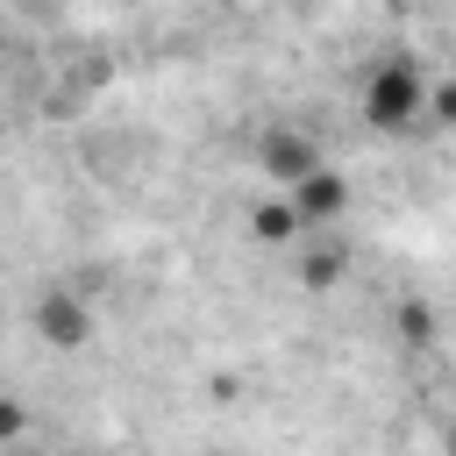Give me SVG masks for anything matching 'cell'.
Segmentation results:
<instances>
[{
  "mask_svg": "<svg viewBox=\"0 0 456 456\" xmlns=\"http://www.w3.org/2000/svg\"><path fill=\"white\" fill-rule=\"evenodd\" d=\"M449 456H456V435H449Z\"/></svg>",
  "mask_w": 456,
  "mask_h": 456,
  "instance_id": "cell-9",
  "label": "cell"
},
{
  "mask_svg": "<svg viewBox=\"0 0 456 456\" xmlns=\"http://www.w3.org/2000/svg\"><path fill=\"white\" fill-rule=\"evenodd\" d=\"M428 121H456V78H442V86L428 93Z\"/></svg>",
  "mask_w": 456,
  "mask_h": 456,
  "instance_id": "cell-8",
  "label": "cell"
},
{
  "mask_svg": "<svg viewBox=\"0 0 456 456\" xmlns=\"http://www.w3.org/2000/svg\"><path fill=\"white\" fill-rule=\"evenodd\" d=\"M428 71L413 64V57H378L370 71H363V93H356V114H363V128H378V135H399V128H413V121H428Z\"/></svg>",
  "mask_w": 456,
  "mask_h": 456,
  "instance_id": "cell-1",
  "label": "cell"
},
{
  "mask_svg": "<svg viewBox=\"0 0 456 456\" xmlns=\"http://www.w3.org/2000/svg\"><path fill=\"white\" fill-rule=\"evenodd\" d=\"M342 271H349V249H342V235H328V242L306 256V271H299V278H306V285H335Z\"/></svg>",
  "mask_w": 456,
  "mask_h": 456,
  "instance_id": "cell-6",
  "label": "cell"
},
{
  "mask_svg": "<svg viewBox=\"0 0 456 456\" xmlns=\"http://www.w3.org/2000/svg\"><path fill=\"white\" fill-rule=\"evenodd\" d=\"M249 228H256V242H299V235H306V214H299V200L285 192V200H264V207L249 214Z\"/></svg>",
  "mask_w": 456,
  "mask_h": 456,
  "instance_id": "cell-5",
  "label": "cell"
},
{
  "mask_svg": "<svg viewBox=\"0 0 456 456\" xmlns=\"http://www.w3.org/2000/svg\"><path fill=\"white\" fill-rule=\"evenodd\" d=\"M321 164H328V157H321V142H314L306 128H292V121H285V128H271V135L256 142V171H264L278 192H292V185H299V178H314Z\"/></svg>",
  "mask_w": 456,
  "mask_h": 456,
  "instance_id": "cell-2",
  "label": "cell"
},
{
  "mask_svg": "<svg viewBox=\"0 0 456 456\" xmlns=\"http://www.w3.org/2000/svg\"><path fill=\"white\" fill-rule=\"evenodd\" d=\"M36 328H43V342H57V349H78L86 335H93V314L78 306V292H43L36 299Z\"/></svg>",
  "mask_w": 456,
  "mask_h": 456,
  "instance_id": "cell-3",
  "label": "cell"
},
{
  "mask_svg": "<svg viewBox=\"0 0 456 456\" xmlns=\"http://www.w3.org/2000/svg\"><path fill=\"white\" fill-rule=\"evenodd\" d=\"M392 328H399V335H406V342H428V314H420V306H413V299H406V306H399V314H392Z\"/></svg>",
  "mask_w": 456,
  "mask_h": 456,
  "instance_id": "cell-7",
  "label": "cell"
},
{
  "mask_svg": "<svg viewBox=\"0 0 456 456\" xmlns=\"http://www.w3.org/2000/svg\"><path fill=\"white\" fill-rule=\"evenodd\" d=\"M292 200H299L306 228H328V221H342V207H349V185H342V171H335V164H321L314 178H299V185H292Z\"/></svg>",
  "mask_w": 456,
  "mask_h": 456,
  "instance_id": "cell-4",
  "label": "cell"
}]
</instances>
